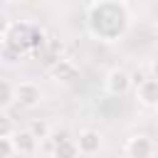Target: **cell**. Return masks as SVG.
Returning a JSON list of instances; mask_svg holds the SVG:
<instances>
[{
    "label": "cell",
    "instance_id": "obj_1",
    "mask_svg": "<svg viewBox=\"0 0 158 158\" xmlns=\"http://www.w3.org/2000/svg\"><path fill=\"white\" fill-rule=\"evenodd\" d=\"M86 30L99 42H118L131 30V7L123 0H94L86 10Z\"/></svg>",
    "mask_w": 158,
    "mask_h": 158
},
{
    "label": "cell",
    "instance_id": "obj_2",
    "mask_svg": "<svg viewBox=\"0 0 158 158\" xmlns=\"http://www.w3.org/2000/svg\"><path fill=\"white\" fill-rule=\"evenodd\" d=\"M131 86H133V77H131L126 69H121V67L109 69L106 77H104V89H106V94H111V96H123V94L131 91Z\"/></svg>",
    "mask_w": 158,
    "mask_h": 158
},
{
    "label": "cell",
    "instance_id": "obj_3",
    "mask_svg": "<svg viewBox=\"0 0 158 158\" xmlns=\"http://www.w3.org/2000/svg\"><path fill=\"white\" fill-rule=\"evenodd\" d=\"M123 151H126V158H153L156 141H153V136L136 133V136H131V138L126 141Z\"/></svg>",
    "mask_w": 158,
    "mask_h": 158
},
{
    "label": "cell",
    "instance_id": "obj_4",
    "mask_svg": "<svg viewBox=\"0 0 158 158\" xmlns=\"http://www.w3.org/2000/svg\"><path fill=\"white\" fill-rule=\"evenodd\" d=\"M15 89H17V104H20L22 109H35V106L42 104V96H44V94H42V89H40L37 81L25 79V81L15 84Z\"/></svg>",
    "mask_w": 158,
    "mask_h": 158
},
{
    "label": "cell",
    "instance_id": "obj_5",
    "mask_svg": "<svg viewBox=\"0 0 158 158\" xmlns=\"http://www.w3.org/2000/svg\"><path fill=\"white\" fill-rule=\"evenodd\" d=\"M74 141H77L81 156H89V158L99 156V151L104 148V136H101L96 128H84V131H79V136H77Z\"/></svg>",
    "mask_w": 158,
    "mask_h": 158
},
{
    "label": "cell",
    "instance_id": "obj_6",
    "mask_svg": "<svg viewBox=\"0 0 158 158\" xmlns=\"http://www.w3.org/2000/svg\"><path fill=\"white\" fill-rule=\"evenodd\" d=\"M136 99L146 109H158V77H146L136 84Z\"/></svg>",
    "mask_w": 158,
    "mask_h": 158
},
{
    "label": "cell",
    "instance_id": "obj_7",
    "mask_svg": "<svg viewBox=\"0 0 158 158\" xmlns=\"http://www.w3.org/2000/svg\"><path fill=\"white\" fill-rule=\"evenodd\" d=\"M12 141H15L17 156H22V158H32V156L37 153V148H40V138H37L30 128L15 131V133H12Z\"/></svg>",
    "mask_w": 158,
    "mask_h": 158
},
{
    "label": "cell",
    "instance_id": "obj_8",
    "mask_svg": "<svg viewBox=\"0 0 158 158\" xmlns=\"http://www.w3.org/2000/svg\"><path fill=\"white\" fill-rule=\"evenodd\" d=\"M49 74H52V79H57V81L72 84V81L79 77V69H77V64H74L72 59H59V62H54V64H52Z\"/></svg>",
    "mask_w": 158,
    "mask_h": 158
},
{
    "label": "cell",
    "instance_id": "obj_9",
    "mask_svg": "<svg viewBox=\"0 0 158 158\" xmlns=\"http://www.w3.org/2000/svg\"><path fill=\"white\" fill-rule=\"evenodd\" d=\"M81 151L74 138H54L52 146V158H79Z\"/></svg>",
    "mask_w": 158,
    "mask_h": 158
},
{
    "label": "cell",
    "instance_id": "obj_10",
    "mask_svg": "<svg viewBox=\"0 0 158 158\" xmlns=\"http://www.w3.org/2000/svg\"><path fill=\"white\" fill-rule=\"evenodd\" d=\"M12 104H17V89L15 84H10V79H2L0 81V109L7 111Z\"/></svg>",
    "mask_w": 158,
    "mask_h": 158
},
{
    "label": "cell",
    "instance_id": "obj_11",
    "mask_svg": "<svg viewBox=\"0 0 158 158\" xmlns=\"http://www.w3.org/2000/svg\"><path fill=\"white\" fill-rule=\"evenodd\" d=\"M30 131L40 138V141H44V138H49V133H52V128H49V123L44 121V118H40V121H32L30 123Z\"/></svg>",
    "mask_w": 158,
    "mask_h": 158
},
{
    "label": "cell",
    "instance_id": "obj_12",
    "mask_svg": "<svg viewBox=\"0 0 158 158\" xmlns=\"http://www.w3.org/2000/svg\"><path fill=\"white\" fill-rule=\"evenodd\" d=\"M17 151H15V141L12 136H0V158H12Z\"/></svg>",
    "mask_w": 158,
    "mask_h": 158
},
{
    "label": "cell",
    "instance_id": "obj_13",
    "mask_svg": "<svg viewBox=\"0 0 158 158\" xmlns=\"http://www.w3.org/2000/svg\"><path fill=\"white\" fill-rule=\"evenodd\" d=\"M15 131H12V123H10V116H7V111H2V116H0V136H12Z\"/></svg>",
    "mask_w": 158,
    "mask_h": 158
},
{
    "label": "cell",
    "instance_id": "obj_14",
    "mask_svg": "<svg viewBox=\"0 0 158 158\" xmlns=\"http://www.w3.org/2000/svg\"><path fill=\"white\" fill-rule=\"evenodd\" d=\"M2 2H5V5H22L25 0H2Z\"/></svg>",
    "mask_w": 158,
    "mask_h": 158
},
{
    "label": "cell",
    "instance_id": "obj_15",
    "mask_svg": "<svg viewBox=\"0 0 158 158\" xmlns=\"http://www.w3.org/2000/svg\"><path fill=\"white\" fill-rule=\"evenodd\" d=\"M153 141H156V146H158V123H156V128H153Z\"/></svg>",
    "mask_w": 158,
    "mask_h": 158
}]
</instances>
